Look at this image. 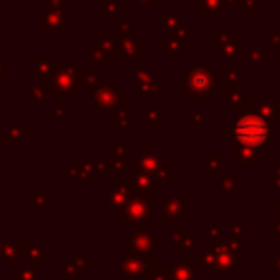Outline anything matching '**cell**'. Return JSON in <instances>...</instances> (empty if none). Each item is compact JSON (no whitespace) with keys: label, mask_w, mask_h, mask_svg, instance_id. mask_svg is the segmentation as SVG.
<instances>
[{"label":"cell","mask_w":280,"mask_h":280,"mask_svg":"<svg viewBox=\"0 0 280 280\" xmlns=\"http://www.w3.org/2000/svg\"><path fill=\"white\" fill-rule=\"evenodd\" d=\"M238 134L240 138L249 142H259L261 138H265V125L257 119H244L238 127Z\"/></svg>","instance_id":"1"}]
</instances>
